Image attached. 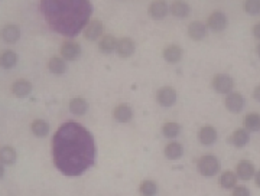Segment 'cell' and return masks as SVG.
Returning a JSON list of instances; mask_svg holds the SVG:
<instances>
[{
  "label": "cell",
  "mask_w": 260,
  "mask_h": 196,
  "mask_svg": "<svg viewBox=\"0 0 260 196\" xmlns=\"http://www.w3.org/2000/svg\"><path fill=\"white\" fill-rule=\"evenodd\" d=\"M96 141L81 124L68 121L56 130L52 140L54 165L65 176H80L96 163Z\"/></svg>",
  "instance_id": "6da1fadb"
},
{
  "label": "cell",
  "mask_w": 260,
  "mask_h": 196,
  "mask_svg": "<svg viewBox=\"0 0 260 196\" xmlns=\"http://www.w3.org/2000/svg\"><path fill=\"white\" fill-rule=\"evenodd\" d=\"M43 12L56 30L77 35L91 14V4L87 0H43Z\"/></svg>",
  "instance_id": "7a4b0ae2"
},
{
  "label": "cell",
  "mask_w": 260,
  "mask_h": 196,
  "mask_svg": "<svg viewBox=\"0 0 260 196\" xmlns=\"http://www.w3.org/2000/svg\"><path fill=\"white\" fill-rule=\"evenodd\" d=\"M197 169H198L200 175H203L206 178H213L220 172L221 163L216 154L207 153L200 157V160L197 163Z\"/></svg>",
  "instance_id": "3957f363"
},
{
  "label": "cell",
  "mask_w": 260,
  "mask_h": 196,
  "mask_svg": "<svg viewBox=\"0 0 260 196\" xmlns=\"http://www.w3.org/2000/svg\"><path fill=\"white\" fill-rule=\"evenodd\" d=\"M211 87H213V90L216 91V93H219V94H229V93H232L234 88V80L230 77V75H227V74H217L214 78H213V81H211Z\"/></svg>",
  "instance_id": "277c9868"
},
{
  "label": "cell",
  "mask_w": 260,
  "mask_h": 196,
  "mask_svg": "<svg viewBox=\"0 0 260 196\" xmlns=\"http://www.w3.org/2000/svg\"><path fill=\"white\" fill-rule=\"evenodd\" d=\"M177 99H178V94L172 87H162L156 94V101L159 102V105L166 108L175 105Z\"/></svg>",
  "instance_id": "5b68a950"
},
{
  "label": "cell",
  "mask_w": 260,
  "mask_h": 196,
  "mask_svg": "<svg viewBox=\"0 0 260 196\" xmlns=\"http://www.w3.org/2000/svg\"><path fill=\"white\" fill-rule=\"evenodd\" d=\"M81 46L80 43L74 42V41H67L62 43L61 46V58H64L65 61H75L81 56Z\"/></svg>",
  "instance_id": "8992f818"
},
{
  "label": "cell",
  "mask_w": 260,
  "mask_h": 196,
  "mask_svg": "<svg viewBox=\"0 0 260 196\" xmlns=\"http://www.w3.org/2000/svg\"><path fill=\"white\" fill-rule=\"evenodd\" d=\"M224 104H226V108L229 110L230 112H240L243 108H245V97L240 94V93H229L227 96H226V101H224Z\"/></svg>",
  "instance_id": "52a82bcc"
},
{
  "label": "cell",
  "mask_w": 260,
  "mask_h": 196,
  "mask_svg": "<svg viewBox=\"0 0 260 196\" xmlns=\"http://www.w3.org/2000/svg\"><path fill=\"white\" fill-rule=\"evenodd\" d=\"M207 28L211 29L216 33L223 32L224 29L227 28V16L223 13V12H214V13H211L208 16V20H207Z\"/></svg>",
  "instance_id": "ba28073f"
},
{
  "label": "cell",
  "mask_w": 260,
  "mask_h": 196,
  "mask_svg": "<svg viewBox=\"0 0 260 196\" xmlns=\"http://www.w3.org/2000/svg\"><path fill=\"white\" fill-rule=\"evenodd\" d=\"M219 139V133L213 126H204L198 131V141L203 146H213Z\"/></svg>",
  "instance_id": "9c48e42d"
},
{
  "label": "cell",
  "mask_w": 260,
  "mask_h": 196,
  "mask_svg": "<svg viewBox=\"0 0 260 196\" xmlns=\"http://www.w3.org/2000/svg\"><path fill=\"white\" fill-rule=\"evenodd\" d=\"M256 173V168L255 165L250 162V160H242L237 163V168H236V175L239 179L242 181H250Z\"/></svg>",
  "instance_id": "30bf717a"
},
{
  "label": "cell",
  "mask_w": 260,
  "mask_h": 196,
  "mask_svg": "<svg viewBox=\"0 0 260 196\" xmlns=\"http://www.w3.org/2000/svg\"><path fill=\"white\" fill-rule=\"evenodd\" d=\"M136 51V45L133 42V39L130 38H122L117 41V45H116V52L117 55L122 56V58H129L135 54Z\"/></svg>",
  "instance_id": "8fae6325"
},
{
  "label": "cell",
  "mask_w": 260,
  "mask_h": 196,
  "mask_svg": "<svg viewBox=\"0 0 260 196\" xmlns=\"http://www.w3.org/2000/svg\"><path fill=\"white\" fill-rule=\"evenodd\" d=\"M249 141H250V131H247L246 128H237L229 137V143L234 147H239V149L247 146Z\"/></svg>",
  "instance_id": "7c38bea8"
},
{
  "label": "cell",
  "mask_w": 260,
  "mask_h": 196,
  "mask_svg": "<svg viewBox=\"0 0 260 196\" xmlns=\"http://www.w3.org/2000/svg\"><path fill=\"white\" fill-rule=\"evenodd\" d=\"M103 23L100 20H90L84 28V36L88 41H96L103 35Z\"/></svg>",
  "instance_id": "4fadbf2b"
},
{
  "label": "cell",
  "mask_w": 260,
  "mask_h": 196,
  "mask_svg": "<svg viewBox=\"0 0 260 196\" xmlns=\"http://www.w3.org/2000/svg\"><path fill=\"white\" fill-rule=\"evenodd\" d=\"M168 9H169V6L165 0H156V1L151 3V6H149V16L155 20H161L166 16Z\"/></svg>",
  "instance_id": "5bb4252c"
},
{
  "label": "cell",
  "mask_w": 260,
  "mask_h": 196,
  "mask_svg": "<svg viewBox=\"0 0 260 196\" xmlns=\"http://www.w3.org/2000/svg\"><path fill=\"white\" fill-rule=\"evenodd\" d=\"M0 36L4 42L7 43H16L20 38V29L17 25H6L3 26L1 32H0Z\"/></svg>",
  "instance_id": "9a60e30c"
},
{
  "label": "cell",
  "mask_w": 260,
  "mask_h": 196,
  "mask_svg": "<svg viewBox=\"0 0 260 196\" xmlns=\"http://www.w3.org/2000/svg\"><path fill=\"white\" fill-rule=\"evenodd\" d=\"M162 56L166 62L169 64H177L182 58V48L179 45H168L162 52Z\"/></svg>",
  "instance_id": "2e32d148"
},
{
  "label": "cell",
  "mask_w": 260,
  "mask_h": 196,
  "mask_svg": "<svg viewBox=\"0 0 260 196\" xmlns=\"http://www.w3.org/2000/svg\"><path fill=\"white\" fill-rule=\"evenodd\" d=\"M113 117H114V120L119 121V123H127V121H130L132 117H133V110H132V107L127 105V104H120V105H117V107L114 108Z\"/></svg>",
  "instance_id": "e0dca14e"
},
{
  "label": "cell",
  "mask_w": 260,
  "mask_h": 196,
  "mask_svg": "<svg viewBox=\"0 0 260 196\" xmlns=\"http://www.w3.org/2000/svg\"><path fill=\"white\" fill-rule=\"evenodd\" d=\"M169 10H171V13L174 14L175 17L184 19V17H187V16L190 14L191 7H190V4H188L187 1H184V0H175V1H172V4L169 6Z\"/></svg>",
  "instance_id": "ac0fdd59"
},
{
  "label": "cell",
  "mask_w": 260,
  "mask_h": 196,
  "mask_svg": "<svg viewBox=\"0 0 260 196\" xmlns=\"http://www.w3.org/2000/svg\"><path fill=\"white\" fill-rule=\"evenodd\" d=\"M188 35L194 41H201L207 36V26L203 22L195 20V22L190 23V26H188Z\"/></svg>",
  "instance_id": "d6986e66"
},
{
  "label": "cell",
  "mask_w": 260,
  "mask_h": 196,
  "mask_svg": "<svg viewBox=\"0 0 260 196\" xmlns=\"http://www.w3.org/2000/svg\"><path fill=\"white\" fill-rule=\"evenodd\" d=\"M164 154L168 160H178V159L182 157V154H184V147H182V144L178 143V141H171L165 147Z\"/></svg>",
  "instance_id": "ffe728a7"
},
{
  "label": "cell",
  "mask_w": 260,
  "mask_h": 196,
  "mask_svg": "<svg viewBox=\"0 0 260 196\" xmlns=\"http://www.w3.org/2000/svg\"><path fill=\"white\" fill-rule=\"evenodd\" d=\"M69 111L74 115H84L88 111V102L82 97H74L69 101Z\"/></svg>",
  "instance_id": "44dd1931"
},
{
  "label": "cell",
  "mask_w": 260,
  "mask_h": 196,
  "mask_svg": "<svg viewBox=\"0 0 260 196\" xmlns=\"http://www.w3.org/2000/svg\"><path fill=\"white\" fill-rule=\"evenodd\" d=\"M67 61L64 58L59 56H54L48 61V70L51 71L55 75H62L67 72Z\"/></svg>",
  "instance_id": "7402d4cb"
},
{
  "label": "cell",
  "mask_w": 260,
  "mask_h": 196,
  "mask_svg": "<svg viewBox=\"0 0 260 196\" xmlns=\"http://www.w3.org/2000/svg\"><path fill=\"white\" fill-rule=\"evenodd\" d=\"M17 64V55L12 49H6L0 54V67L4 70H12Z\"/></svg>",
  "instance_id": "603a6c76"
},
{
  "label": "cell",
  "mask_w": 260,
  "mask_h": 196,
  "mask_svg": "<svg viewBox=\"0 0 260 196\" xmlns=\"http://www.w3.org/2000/svg\"><path fill=\"white\" fill-rule=\"evenodd\" d=\"M12 91H13V94L16 97H26L32 91V84L29 81H26V80H17L13 84V87H12Z\"/></svg>",
  "instance_id": "cb8c5ba5"
},
{
  "label": "cell",
  "mask_w": 260,
  "mask_h": 196,
  "mask_svg": "<svg viewBox=\"0 0 260 196\" xmlns=\"http://www.w3.org/2000/svg\"><path fill=\"white\" fill-rule=\"evenodd\" d=\"M243 128L247 131H259L260 130V114L258 112H249L243 118Z\"/></svg>",
  "instance_id": "d4e9b609"
},
{
  "label": "cell",
  "mask_w": 260,
  "mask_h": 196,
  "mask_svg": "<svg viewBox=\"0 0 260 196\" xmlns=\"http://www.w3.org/2000/svg\"><path fill=\"white\" fill-rule=\"evenodd\" d=\"M237 175L232 172V170H226L223 172V175L220 176V186L224 189H234L237 186Z\"/></svg>",
  "instance_id": "484cf974"
},
{
  "label": "cell",
  "mask_w": 260,
  "mask_h": 196,
  "mask_svg": "<svg viewBox=\"0 0 260 196\" xmlns=\"http://www.w3.org/2000/svg\"><path fill=\"white\" fill-rule=\"evenodd\" d=\"M116 45H117V39L113 35H106L101 38L98 48L103 54H111L113 51H116Z\"/></svg>",
  "instance_id": "4316f807"
},
{
  "label": "cell",
  "mask_w": 260,
  "mask_h": 196,
  "mask_svg": "<svg viewBox=\"0 0 260 196\" xmlns=\"http://www.w3.org/2000/svg\"><path fill=\"white\" fill-rule=\"evenodd\" d=\"M162 134L166 139H175L181 134V126L175 121H168L162 126Z\"/></svg>",
  "instance_id": "83f0119b"
},
{
  "label": "cell",
  "mask_w": 260,
  "mask_h": 196,
  "mask_svg": "<svg viewBox=\"0 0 260 196\" xmlns=\"http://www.w3.org/2000/svg\"><path fill=\"white\" fill-rule=\"evenodd\" d=\"M30 130L36 137H45L49 133V124L45 120H35L30 126Z\"/></svg>",
  "instance_id": "f1b7e54d"
},
{
  "label": "cell",
  "mask_w": 260,
  "mask_h": 196,
  "mask_svg": "<svg viewBox=\"0 0 260 196\" xmlns=\"http://www.w3.org/2000/svg\"><path fill=\"white\" fill-rule=\"evenodd\" d=\"M16 160V152L10 146H3L0 149V162L3 165H13Z\"/></svg>",
  "instance_id": "f546056e"
},
{
  "label": "cell",
  "mask_w": 260,
  "mask_h": 196,
  "mask_svg": "<svg viewBox=\"0 0 260 196\" xmlns=\"http://www.w3.org/2000/svg\"><path fill=\"white\" fill-rule=\"evenodd\" d=\"M139 192L142 196H155L158 194V185L151 179H146V181L140 183Z\"/></svg>",
  "instance_id": "4dcf8cb0"
},
{
  "label": "cell",
  "mask_w": 260,
  "mask_h": 196,
  "mask_svg": "<svg viewBox=\"0 0 260 196\" xmlns=\"http://www.w3.org/2000/svg\"><path fill=\"white\" fill-rule=\"evenodd\" d=\"M245 12L252 16L260 13V0H245L243 3Z\"/></svg>",
  "instance_id": "1f68e13d"
},
{
  "label": "cell",
  "mask_w": 260,
  "mask_h": 196,
  "mask_svg": "<svg viewBox=\"0 0 260 196\" xmlns=\"http://www.w3.org/2000/svg\"><path fill=\"white\" fill-rule=\"evenodd\" d=\"M232 196H252V194H250V191L247 189L246 186H236Z\"/></svg>",
  "instance_id": "d6a6232c"
},
{
  "label": "cell",
  "mask_w": 260,
  "mask_h": 196,
  "mask_svg": "<svg viewBox=\"0 0 260 196\" xmlns=\"http://www.w3.org/2000/svg\"><path fill=\"white\" fill-rule=\"evenodd\" d=\"M253 35H255L256 39H260V23L253 26Z\"/></svg>",
  "instance_id": "836d02e7"
},
{
  "label": "cell",
  "mask_w": 260,
  "mask_h": 196,
  "mask_svg": "<svg viewBox=\"0 0 260 196\" xmlns=\"http://www.w3.org/2000/svg\"><path fill=\"white\" fill-rule=\"evenodd\" d=\"M253 98H255L258 102H260V85H258V87L255 88V91H253Z\"/></svg>",
  "instance_id": "e575fe53"
},
{
  "label": "cell",
  "mask_w": 260,
  "mask_h": 196,
  "mask_svg": "<svg viewBox=\"0 0 260 196\" xmlns=\"http://www.w3.org/2000/svg\"><path fill=\"white\" fill-rule=\"evenodd\" d=\"M253 178H255V183H256V186L260 188V170H258V172L255 173V176H253Z\"/></svg>",
  "instance_id": "d590c367"
},
{
  "label": "cell",
  "mask_w": 260,
  "mask_h": 196,
  "mask_svg": "<svg viewBox=\"0 0 260 196\" xmlns=\"http://www.w3.org/2000/svg\"><path fill=\"white\" fill-rule=\"evenodd\" d=\"M3 175H4V168H3V163L0 162V179L3 178Z\"/></svg>",
  "instance_id": "8d00e7d4"
},
{
  "label": "cell",
  "mask_w": 260,
  "mask_h": 196,
  "mask_svg": "<svg viewBox=\"0 0 260 196\" xmlns=\"http://www.w3.org/2000/svg\"><path fill=\"white\" fill-rule=\"evenodd\" d=\"M258 55L260 56V43H259V46H258Z\"/></svg>",
  "instance_id": "74e56055"
}]
</instances>
